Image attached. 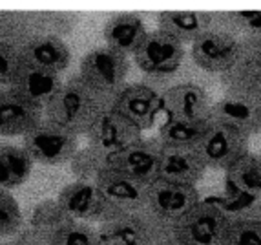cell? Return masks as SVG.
Instances as JSON below:
<instances>
[{
    "label": "cell",
    "mask_w": 261,
    "mask_h": 245,
    "mask_svg": "<svg viewBox=\"0 0 261 245\" xmlns=\"http://www.w3.org/2000/svg\"><path fill=\"white\" fill-rule=\"evenodd\" d=\"M219 79L226 99L261 110V39L241 42V57Z\"/></svg>",
    "instance_id": "cell-4"
},
{
    "label": "cell",
    "mask_w": 261,
    "mask_h": 245,
    "mask_svg": "<svg viewBox=\"0 0 261 245\" xmlns=\"http://www.w3.org/2000/svg\"><path fill=\"white\" fill-rule=\"evenodd\" d=\"M86 137L88 144H93L110 156L139 141L143 137V132L122 117L119 112H115L112 106H108L93 121L90 130L86 132Z\"/></svg>",
    "instance_id": "cell-15"
},
{
    "label": "cell",
    "mask_w": 261,
    "mask_h": 245,
    "mask_svg": "<svg viewBox=\"0 0 261 245\" xmlns=\"http://www.w3.org/2000/svg\"><path fill=\"white\" fill-rule=\"evenodd\" d=\"M212 119L230 125L232 128L243 132L248 137L261 132V110L226 97L212 105Z\"/></svg>",
    "instance_id": "cell-24"
},
{
    "label": "cell",
    "mask_w": 261,
    "mask_h": 245,
    "mask_svg": "<svg viewBox=\"0 0 261 245\" xmlns=\"http://www.w3.org/2000/svg\"><path fill=\"white\" fill-rule=\"evenodd\" d=\"M161 245H185V243H181V241H179V240H175V238L172 236V234H170V236L166 238V240L163 241Z\"/></svg>",
    "instance_id": "cell-37"
},
{
    "label": "cell",
    "mask_w": 261,
    "mask_h": 245,
    "mask_svg": "<svg viewBox=\"0 0 261 245\" xmlns=\"http://www.w3.org/2000/svg\"><path fill=\"white\" fill-rule=\"evenodd\" d=\"M31 28L35 37L62 39L77 26L79 15L70 11H30Z\"/></svg>",
    "instance_id": "cell-28"
},
{
    "label": "cell",
    "mask_w": 261,
    "mask_h": 245,
    "mask_svg": "<svg viewBox=\"0 0 261 245\" xmlns=\"http://www.w3.org/2000/svg\"><path fill=\"white\" fill-rule=\"evenodd\" d=\"M26 227L24 216L15 196L6 188H0V240H9Z\"/></svg>",
    "instance_id": "cell-34"
},
{
    "label": "cell",
    "mask_w": 261,
    "mask_h": 245,
    "mask_svg": "<svg viewBox=\"0 0 261 245\" xmlns=\"http://www.w3.org/2000/svg\"><path fill=\"white\" fill-rule=\"evenodd\" d=\"M99 234L108 245H161L172 234V229L143 209L100 224Z\"/></svg>",
    "instance_id": "cell-7"
},
{
    "label": "cell",
    "mask_w": 261,
    "mask_h": 245,
    "mask_svg": "<svg viewBox=\"0 0 261 245\" xmlns=\"http://www.w3.org/2000/svg\"><path fill=\"white\" fill-rule=\"evenodd\" d=\"M185 53L187 52L183 42L163 31L153 30L146 33L132 57L146 77L153 81H165L177 74L183 64Z\"/></svg>",
    "instance_id": "cell-5"
},
{
    "label": "cell",
    "mask_w": 261,
    "mask_h": 245,
    "mask_svg": "<svg viewBox=\"0 0 261 245\" xmlns=\"http://www.w3.org/2000/svg\"><path fill=\"white\" fill-rule=\"evenodd\" d=\"M248 141L250 137L245 136L243 132L212 119L208 130L196 149L206 163V168L226 172L228 166L248 150Z\"/></svg>",
    "instance_id": "cell-11"
},
{
    "label": "cell",
    "mask_w": 261,
    "mask_h": 245,
    "mask_svg": "<svg viewBox=\"0 0 261 245\" xmlns=\"http://www.w3.org/2000/svg\"><path fill=\"white\" fill-rule=\"evenodd\" d=\"M99 229L86 222L68 219L51 232V245H100Z\"/></svg>",
    "instance_id": "cell-32"
},
{
    "label": "cell",
    "mask_w": 261,
    "mask_h": 245,
    "mask_svg": "<svg viewBox=\"0 0 261 245\" xmlns=\"http://www.w3.org/2000/svg\"><path fill=\"white\" fill-rule=\"evenodd\" d=\"M33 37L30 11H0V42L20 50Z\"/></svg>",
    "instance_id": "cell-29"
},
{
    "label": "cell",
    "mask_w": 261,
    "mask_h": 245,
    "mask_svg": "<svg viewBox=\"0 0 261 245\" xmlns=\"http://www.w3.org/2000/svg\"><path fill=\"white\" fill-rule=\"evenodd\" d=\"M6 243V240H0V245H4Z\"/></svg>",
    "instance_id": "cell-38"
},
{
    "label": "cell",
    "mask_w": 261,
    "mask_h": 245,
    "mask_svg": "<svg viewBox=\"0 0 261 245\" xmlns=\"http://www.w3.org/2000/svg\"><path fill=\"white\" fill-rule=\"evenodd\" d=\"M62 83L64 81L61 79V75L49 74V71L39 70V68L20 62L9 88L24 97L26 101H30L31 105L44 110L55 97V93L61 90Z\"/></svg>",
    "instance_id": "cell-20"
},
{
    "label": "cell",
    "mask_w": 261,
    "mask_h": 245,
    "mask_svg": "<svg viewBox=\"0 0 261 245\" xmlns=\"http://www.w3.org/2000/svg\"><path fill=\"white\" fill-rule=\"evenodd\" d=\"M210 119H197V121H188V119H170L166 117L157 130V139L163 146H197L203 136L208 130Z\"/></svg>",
    "instance_id": "cell-25"
},
{
    "label": "cell",
    "mask_w": 261,
    "mask_h": 245,
    "mask_svg": "<svg viewBox=\"0 0 261 245\" xmlns=\"http://www.w3.org/2000/svg\"><path fill=\"white\" fill-rule=\"evenodd\" d=\"M199 190L192 185H177L157 178L146 188V202L144 209L157 222L166 227H174L179 218H183L188 210L201 202Z\"/></svg>",
    "instance_id": "cell-9"
},
{
    "label": "cell",
    "mask_w": 261,
    "mask_h": 245,
    "mask_svg": "<svg viewBox=\"0 0 261 245\" xmlns=\"http://www.w3.org/2000/svg\"><path fill=\"white\" fill-rule=\"evenodd\" d=\"M57 202L62 207L68 218L86 224H105L106 209L99 190L93 181L75 180L62 188Z\"/></svg>",
    "instance_id": "cell-16"
},
{
    "label": "cell",
    "mask_w": 261,
    "mask_h": 245,
    "mask_svg": "<svg viewBox=\"0 0 261 245\" xmlns=\"http://www.w3.org/2000/svg\"><path fill=\"white\" fill-rule=\"evenodd\" d=\"M190 57L203 71L223 77L241 57V42L228 33L208 30L190 44Z\"/></svg>",
    "instance_id": "cell-13"
},
{
    "label": "cell",
    "mask_w": 261,
    "mask_h": 245,
    "mask_svg": "<svg viewBox=\"0 0 261 245\" xmlns=\"http://www.w3.org/2000/svg\"><path fill=\"white\" fill-rule=\"evenodd\" d=\"M4 245H51V232H44L26 225L18 234L6 240Z\"/></svg>",
    "instance_id": "cell-36"
},
{
    "label": "cell",
    "mask_w": 261,
    "mask_h": 245,
    "mask_svg": "<svg viewBox=\"0 0 261 245\" xmlns=\"http://www.w3.org/2000/svg\"><path fill=\"white\" fill-rule=\"evenodd\" d=\"M93 183H95L97 190L102 198V203H105L106 222H112L119 216L144 209L148 185L132 180L126 174L113 170L110 166L97 176Z\"/></svg>",
    "instance_id": "cell-8"
},
{
    "label": "cell",
    "mask_w": 261,
    "mask_h": 245,
    "mask_svg": "<svg viewBox=\"0 0 261 245\" xmlns=\"http://www.w3.org/2000/svg\"><path fill=\"white\" fill-rule=\"evenodd\" d=\"M44 121V110L11 88L0 90V136H26Z\"/></svg>",
    "instance_id": "cell-17"
},
{
    "label": "cell",
    "mask_w": 261,
    "mask_h": 245,
    "mask_svg": "<svg viewBox=\"0 0 261 245\" xmlns=\"http://www.w3.org/2000/svg\"><path fill=\"white\" fill-rule=\"evenodd\" d=\"M70 168L73 172L75 180L95 181L100 172L108 168V154L100 149L88 144L84 149H79L73 159L70 161Z\"/></svg>",
    "instance_id": "cell-31"
},
{
    "label": "cell",
    "mask_w": 261,
    "mask_h": 245,
    "mask_svg": "<svg viewBox=\"0 0 261 245\" xmlns=\"http://www.w3.org/2000/svg\"><path fill=\"white\" fill-rule=\"evenodd\" d=\"M100 245H108V243H105V241H100Z\"/></svg>",
    "instance_id": "cell-39"
},
{
    "label": "cell",
    "mask_w": 261,
    "mask_h": 245,
    "mask_svg": "<svg viewBox=\"0 0 261 245\" xmlns=\"http://www.w3.org/2000/svg\"><path fill=\"white\" fill-rule=\"evenodd\" d=\"M112 108L141 132L150 130L163 114V90L152 83H126L112 101Z\"/></svg>",
    "instance_id": "cell-10"
},
{
    "label": "cell",
    "mask_w": 261,
    "mask_h": 245,
    "mask_svg": "<svg viewBox=\"0 0 261 245\" xmlns=\"http://www.w3.org/2000/svg\"><path fill=\"white\" fill-rule=\"evenodd\" d=\"M128 71H130V57L108 46H102L84 55L79 68V77L100 97H105L112 106L115 95L126 86Z\"/></svg>",
    "instance_id": "cell-2"
},
{
    "label": "cell",
    "mask_w": 261,
    "mask_h": 245,
    "mask_svg": "<svg viewBox=\"0 0 261 245\" xmlns=\"http://www.w3.org/2000/svg\"><path fill=\"white\" fill-rule=\"evenodd\" d=\"M163 144L157 137H141L126 149L108 156V166L126 174L132 180L150 185L159 178Z\"/></svg>",
    "instance_id": "cell-12"
},
{
    "label": "cell",
    "mask_w": 261,
    "mask_h": 245,
    "mask_svg": "<svg viewBox=\"0 0 261 245\" xmlns=\"http://www.w3.org/2000/svg\"><path fill=\"white\" fill-rule=\"evenodd\" d=\"M68 219L70 218L62 210V207L59 205L57 200H44V202H39L30 210L26 225L44 232H53L61 225H64Z\"/></svg>",
    "instance_id": "cell-33"
},
{
    "label": "cell",
    "mask_w": 261,
    "mask_h": 245,
    "mask_svg": "<svg viewBox=\"0 0 261 245\" xmlns=\"http://www.w3.org/2000/svg\"><path fill=\"white\" fill-rule=\"evenodd\" d=\"M221 245H261V216H228Z\"/></svg>",
    "instance_id": "cell-30"
},
{
    "label": "cell",
    "mask_w": 261,
    "mask_h": 245,
    "mask_svg": "<svg viewBox=\"0 0 261 245\" xmlns=\"http://www.w3.org/2000/svg\"><path fill=\"white\" fill-rule=\"evenodd\" d=\"M33 165V159L22 146L0 144V188L9 190L26 183Z\"/></svg>",
    "instance_id": "cell-26"
},
{
    "label": "cell",
    "mask_w": 261,
    "mask_h": 245,
    "mask_svg": "<svg viewBox=\"0 0 261 245\" xmlns=\"http://www.w3.org/2000/svg\"><path fill=\"white\" fill-rule=\"evenodd\" d=\"M212 99L197 83H177L163 90V114L170 119H210Z\"/></svg>",
    "instance_id": "cell-14"
},
{
    "label": "cell",
    "mask_w": 261,
    "mask_h": 245,
    "mask_svg": "<svg viewBox=\"0 0 261 245\" xmlns=\"http://www.w3.org/2000/svg\"><path fill=\"white\" fill-rule=\"evenodd\" d=\"M20 66V52L6 42H0V86H8L13 81Z\"/></svg>",
    "instance_id": "cell-35"
},
{
    "label": "cell",
    "mask_w": 261,
    "mask_h": 245,
    "mask_svg": "<svg viewBox=\"0 0 261 245\" xmlns=\"http://www.w3.org/2000/svg\"><path fill=\"white\" fill-rule=\"evenodd\" d=\"M157 30L177 39L179 42L192 44L203 33L212 30V13L208 11H163L157 15Z\"/></svg>",
    "instance_id": "cell-22"
},
{
    "label": "cell",
    "mask_w": 261,
    "mask_h": 245,
    "mask_svg": "<svg viewBox=\"0 0 261 245\" xmlns=\"http://www.w3.org/2000/svg\"><path fill=\"white\" fill-rule=\"evenodd\" d=\"M146 22L139 13H117L108 18L102 28L105 46L132 57L139 48L141 40L146 37Z\"/></svg>",
    "instance_id": "cell-21"
},
{
    "label": "cell",
    "mask_w": 261,
    "mask_h": 245,
    "mask_svg": "<svg viewBox=\"0 0 261 245\" xmlns=\"http://www.w3.org/2000/svg\"><path fill=\"white\" fill-rule=\"evenodd\" d=\"M22 149L30 154L33 163L64 165L73 159L79 150V136L61 125L44 119L39 127L22 137Z\"/></svg>",
    "instance_id": "cell-6"
},
{
    "label": "cell",
    "mask_w": 261,
    "mask_h": 245,
    "mask_svg": "<svg viewBox=\"0 0 261 245\" xmlns=\"http://www.w3.org/2000/svg\"><path fill=\"white\" fill-rule=\"evenodd\" d=\"M18 52L22 64L57 75L68 70L71 62V52L68 44L57 37H33Z\"/></svg>",
    "instance_id": "cell-19"
},
{
    "label": "cell",
    "mask_w": 261,
    "mask_h": 245,
    "mask_svg": "<svg viewBox=\"0 0 261 245\" xmlns=\"http://www.w3.org/2000/svg\"><path fill=\"white\" fill-rule=\"evenodd\" d=\"M212 30L236 37L240 42L261 39V11H223L212 13Z\"/></svg>",
    "instance_id": "cell-27"
},
{
    "label": "cell",
    "mask_w": 261,
    "mask_h": 245,
    "mask_svg": "<svg viewBox=\"0 0 261 245\" xmlns=\"http://www.w3.org/2000/svg\"><path fill=\"white\" fill-rule=\"evenodd\" d=\"M206 170V163L196 146H163L159 180L196 187Z\"/></svg>",
    "instance_id": "cell-18"
},
{
    "label": "cell",
    "mask_w": 261,
    "mask_h": 245,
    "mask_svg": "<svg viewBox=\"0 0 261 245\" xmlns=\"http://www.w3.org/2000/svg\"><path fill=\"white\" fill-rule=\"evenodd\" d=\"M228 224L226 210L216 198L201 200L172 227V236L185 245H221Z\"/></svg>",
    "instance_id": "cell-3"
},
{
    "label": "cell",
    "mask_w": 261,
    "mask_h": 245,
    "mask_svg": "<svg viewBox=\"0 0 261 245\" xmlns=\"http://www.w3.org/2000/svg\"><path fill=\"white\" fill-rule=\"evenodd\" d=\"M108 106L105 97L92 90L77 74L62 83L61 90L44 108V119L61 125L75 136H86L93 121Z\"/></svg>",
    "instance_id": "cell-1"
},
{
    "label": "cell",
    "mask_w": 261,
    "mask_h": 245,
    "mask_svg": "<svg viewBox=\"0 0 261 245\" xmlns=\"http://www.w3.org/2000/svg\"><path fill=\"white\" fill-rule=\"evenodd\" d=\"M226 188L261 200V156L250 150L236 159L225 172Z\"/></svg>",
    "instance_id": "cell-23"
}]
</instances>
